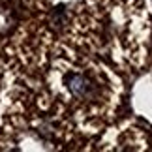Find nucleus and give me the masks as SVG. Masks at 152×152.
Masks as SVG:
<instances>
[{"label":"nucleus","instance_id":"nucleus-1","mask_svg":"<svg viewBox=\"0 0 152 152\" xmlns=\"http://www.w3.org/2000/svg\"><path fill=\"white\" fill-rule=\"evenodd\" d=\"M64 85L79 100H96L98 94H100L98 83L83 73H66L64 75Z\"/></svg>","mask_w":152,"mask_h":152},{"label":"nucleus","instance_id":"nucleus-2","mask_svg":"<svg viewBox=\"0 0 152 152\" xmlns=\"http://www.w3.org/2000/svg\"><path fill=\"white\" fill-rule=\"evenodd\" d=\"M68 6L66 4H56L49 13V25L55 32H62L69 25V15H68Z\"/></svg>","mask_w":152,"mask_h":152}]
</instances>
